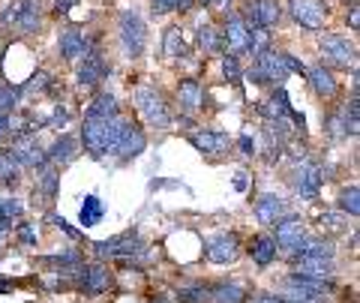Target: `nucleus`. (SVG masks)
Returning a JSON list of instances; mask_svg holds the SVG:
<instances>
[{"label": "nucleus", "mask_w": 360, "mask_h": 303, "mask_svg": "<svg viewBox=\"0 0 360 303\" xmlns=\"http://www.w3.org/2000/svg\"><path fill=\"white\" fill-rule=\"evenodd\" d=\"M123 127H127V117H87L84 127H82V144L90 156L103 160L115 150V144L120 138Z\"/></svg>", "instance_id": "1"}, {"label": "nucleus", "mask_w": 360, "mask_h": 303, "mask_svg": "<svg viewBox=\"0 0 360 303\" xmlns=\"http://www.w3.org/2000/svg\"><path fill=\"white\" fill-rule=\"evenodd\" d=\"M0 21L15 27L21 37H30V33H37L42 25V4L39 0H13V4L4 6Z\"/></svg>", "instance_id": "2"}, {"label": "nucleus", "mask_w": 360, "mask_h": 303, "mask_svg": "<svg viewBox=\"0 0 360 303\" xmlns=\"http://www.w3.org/2000/svg\"><path fill=\"white\" fill-rule=\"evenodd\" d=\"M132 99H135V108H139V115L144 117V123H148L150 129H165L168 123H172L168 105H165V99H162V94L156 91V87L141 84L139 91L132 94Z\"/></svg>", "instance_id": "3"}, {"label": "nucleus", "mask_w": 360, "mask_h": 303, "mask_svg": "<svg viewBox=\"0 0 360 303\" xmlns=\"http://www.w3.org/2000/svg\"><path fill=\"white\" fill-rule=\"evenodd\" d=\"M333 283H321V279H309V276H288L283 283V291H279V297L285 303H324Z\"/></svg>", "instance_id": "4"}, {"label": "nucleus", "mask_w": 360, "mask_h": 303, "mask_svg": "<svg viewBox=\"0 0 360 303\" xmlns=\"http://www.w3.org/2000/svg\"><path fill=\"white\" fill-rule=\"evenodd\" d=\"M144 42H148V30H144V21L135 9H123L120 13V46L127 58H139L144 51Z\"/></svg>", "instance_id": "5"}, {"label": "nucleus", "mask_w": 360, "mask_h": 303, "mask_svg": "<svg viewBox=\"0 0 360 303\" xmlns=\"http://www.w3.org/2000/svg\"><path fill=\"white\" fill-rule=\"evenodd\" d=\"M255 84H276L283 87V82L288 78V66H285V58L283 51H264L255 58V70L250 72Z\"/></svg>", "instance_id": "6"}, {"label": "nucleus", "mask_w": 360, "mask_h": 303, "mask_svg": "<svg viewBox=\"0 0 360 303\" xmlns=\"http://www.w3.org/2000/svg\"><path fill=\"white\" fill-rule=\"evenodd\" d=\"M321 58L324 66H340V70H348V66H357V49L348 42L340 33H328L321 37Z\"/></svg>", "instance_id": "7"}, {"label": "nucleus", "mask_w": 360, "mask_h": 303, "mask_svg": "<svg viewBox=\"0 0 360 303\" xmlns=\"http://www.w3.org/2000/svg\"><path fill=\"white\" fill-rule=\"evenodd\" d=\"M243 25L246 30L252 27H276L279 18H283V9H279V0H252V4H246L243 9Z\"/></svg>", "instance_id": "8"}, {"label": "nucleus", "mask_w": 360, "mask_h": 303, "mask_svg": "<svg viewBox=\"0 0 360 303\" xmlns=\"http://www.w3.org/2000/svg\"><path fill=\"white\" fill-rule=\"evenodd\" d=\"M291 18L307 30H321L328 21V4L324 0H291L288 4Z\"/></svg>", "instance_id": "9"}, {"label": "nucleus", "mask_w": 360, "mask_h": 303, "mask_svg": "<svg viewBox=\"0 0 360 303\" xmlns=\"http://www.w3.org/2000/svg\"><path fill=\"white\" fill-rule=\"evenodd\" d=\"M205 250L213 264H231L234 258L240 255V240H238V234H231V231H219V234H213V238H207Z\"/></svg>", "instance_id": "10"}, {"label": "nucleus", "mask_w": 360, "mask_h": 303, "mask_svg": "<svg viewBox=\"0 0 360 303\" xmlns=\"http://www.w3.org/2000/svg\"><path fill=\"white\" fill-rule=\"evenodd\" d=\"M324 183V168L319 162H300L295 168V193L300 198H319V189Z\"/></svg>", "instance_id": "11"}, {"label": "nucleus", "mask_w": 360, "mask_h": 303, "mask_svg": "<svg viewBox=\"0 0 360 303\" xmlns=\"http://www.w3.org/2000/svg\"><path fill=\"white\" fill-rule=\"evenodd\" d=\"M144 148H148V136H144V129H139L132 120H127V127H123V132H120V138H117V144H115V153L120 162H127V160H132V156H139V153H144Z\"/></svg>", "instance_id": "12"}, {"label": "nucleus", "mask_w": 360, "mask_h": 303, "mask_svg": "<svg viewBox=\"0 0 360 303\" xmlns=\"http://www.w3.org/2000/svg\"><path fill=\"white\" fill-rule=\"evenodd\" d=\"M94 250L99 258H111V255H141L144 252V243L139 234H117V238H111V240H99L94 243Z\"/></svg>", "instance_id": "13"}, {"label": "nucleus", "mask_w": 360, "mask_h": 303, "mask_svg": "<svg viewBox=\"0 0 360 303\" xmlns=\"http://www.w3.org/2000/svg\"><path fill=\"white\" fill-rule=\"evenodd\" d=\"M303 238H307V226H303L300 217H283V219H276V238H274V243L279 246V250H285L291 255V252H295V246Z\"/></svg>", "instance_id": "14"}, {"label": "nucleus", "mask_w": 360, "mask_h": 303, "mask_svg": "<svg viewBox=\"0 0 360 303\" xmlns=\"http://www.w3.org/2000/svg\"><path fill=\"white\" fill-rule=\"evenodd\" d=\"M9 156L15 160V165H27V168H42V165H45V150L39 148L37 136H21V138L13 144Z\"/></svg>", "instance_id": "15"}, {"label": "nucleus", "mask_w": 360, "mask_h": 303, "mask_svg": "<svg viewBox=\"0 0 360 303\" xmlns=\"http://www.w3.org/2000/svg\"><path fill=\"white\" fill-rule=\"evenodd\" d=\"M105 72H108V63L103 60V54H99V51H87L84 63L78 66L75 82H78V87H96L105 78Z\"/></svg>", "instance_id": "16"}, {"label": "nucleus", "mask_w": 360, "mask_h": 303, "mask_svg": "<svg viewBox=\"0 0 360 303\" xmlns=\"http://www.w3.org/2000/svg\"><path fill=\"white\" fill-rule=\"evenodd\" d=\"M189 141H193V148L201 150V153H207V156H219L231 148V138L225 136V132L219 129H201V132H193L189 136Z\"/></svg>", "instance_id": "17"}, {"label": "nucleus", "mask_w": 360, "mask_h": 303, "mask_svg": "<svg viewBox=\"0 0 360 303\" xmlns=\"http://www.w3.org/2000/svg\"><path fill=\"white\" fill-rule=\"evenodd\" d=\"M222 42H225V49H229V54H240V51H246V25H243L240 13H231L229 18H225Z\"/></svg>", "instance_id": "18"}, {"label": "nucleus", "mask_w": 360, "mask_h": 303, "mask_svg": "<svg viewBox=\"0 0 360 303\" xmlns=\"http://www.w3.org/2000/svg\"><path fill=\"white\" fill-rule=\"evenodd\" d=\"M177 103L186 115H195V111L205 108V91H201V84L195 78H186V82L177 84Z\"/></svg>", "instance_id": "19"}, {"label": "nucleus", "mask_w": 360, "mask_h": 303, "mask_svg": "<svg viewBox=\"0 0 360 303\" xmlns=\"http://www.w3.org/2000/svg\"><path fill=\"white\" fill-rule=\"evenodd\" d=\"M75 156H78V138L60 136L49 150H45V162L54 165V168H60V165H70Z\"/></svg>", "instance_id": "20"}, {"label": "nucleus", "mask_w": 360, "mask_h": 303, "mask_svg": "<svg viewBox=\"0 0 360 303\" xmlns=\"http://www.w3.org/2000/svg\"><path fill=\"white\" fill-rule=\"evenodd\" d=\"M87 51H90V39L84 37V33H78L75 27H70V30L60 33V54H63V58L70 60V63L82 60Z\"/></svg>", "instance_id": "21"}, {"label": "nucleus", "mask_w": 360, "mask_h": 303, "mask_svg": "<svg viewBox=\"0 0 360 303\" xmlns=\"http://www.w3.org/2000/svg\"><path fill=\"white\" fill-rule=\"evenodd\" d=\"M82 288L87 291V295H103V291H108L111 285V271L105 264H84V271H82Z\"/></svg>", "instance_id": "22"}, {"label": "nucleus", "mask_w": 360, "mask_h": 303, "mask_svg": "<svg viewBox=\"0 0 360 303\" xmlns=\"http://www.w3.org/2000/svg\"><path fill=\"white\" fill-rule=\"evenodd\" d=\"M255 217H258V222H264V226H274L276 219L285 217V198H279L274 193H264L255 201Z\"/></svg>", "instance_id": "23"}, {"label": "nucleus", "mask_w": 360, "mask_h": 303, "mask_svg": "<svg viewBox=\"0 0 360 303\" xmlns=\"http://www.w3.org/2000/svg\"><path fill=\"white\" fill-rule=\"evenodd\" d=\"M307 75H309V82H312V91L319 94L321 99H333L336 91H340V84H336L330 66L319 63V66H312V70H307Z\"/></svg>", "instance_id": "24"}, {"label": "nucleus", "mask_w": 360, "mask_h": 303, "mask_svg": "<svg viewBox=\"0 0 360 303\" xmlns=\"http://www.w3.org/2000/svg\"><path fill=\"white\" fill-rule=\"evenodd\" d=\"M297 276L321 279V283H333V262L330 258H297Z\"/></svg>", "instance_id": "25"}, {"label": "nucleus", "mask_w": 360, "mask_h": 303, "mask_svg": "<svg viewBox=\"0 0 360 303\" xmlns=\"http://www.w3.org/2000/svg\"><path fill=\"white\" fill-rule=\"evenodd\" d=\"M295 262L297 258H330L333 262V243L330 240H319V238H303L297 246H295Z\"/></svg>", "instance_id": "26"}, {"label": "nucleus", "mask_w": 360, "mask_h": 303, "mask_svg": "<svg viewBox=\"0 0 360 303\" xmlns=\"http://www.w3.org/2000/svg\"><path fill=\"white\" fill-rule=\"evenodd\" d=\"M288 111H291V105H288V96H285L283 87H276L274 96L262 103V115L270 117V120H285V117H288Z\"/></svg>", "instance_id": "27"}, {"label": "nucleus", "mask_w": 360, "mask_h": 303, "mask_svg": "<svg viewBox=\"0 0 360 303\" xmlns=\"http://www.w3.org/2000/svg\"><path fill=\"white\" fill-rule=\"evenodd\" d=\"M252 262L255 264H262V267H267L270 262L276 258V243H274V238L270 234H258V238L252 240Z\"/></svg>", "instance_id": "28"}, {"label": "nucleus", "mask_w": 360, "mask_h": 303, "mask_svg": "<svg viewBox=\"0 0 360 303\" xmlns=\"http://www.w3.org/2000/svg\"><path fill=\"white\" fill-rule=\"evenodd\" d=\"M78 217H82V226H84V228H94V226H99V222H103V217H105V205L99 201V195H87Z\"/></svg>", "instance_id": "29"}, {"label": "nucleus", "mask_w": 360, "mask_h": 303, "mask_svg": "<svg viewBox=\"0 0 360 303\" xmlns=\"http://www.w3.org/2000/svg\"><path fill=\"white\" fill-rule=\"evenodd\" d=\"M210 300H217V303H243L246 291L238 283H222L217 288H210Z\"/></svg>", "instance_id": "30"}, {"label": "nucleus", "mask_w": 360, "mask_h": 303, "mask_svg": "<svg viewBox=\"0 0 360 303\" xmlns=\"http://www.w3.org/2000/svg\"><path fill=\"white\" fill-rule=\"evenodd\" d=\"M87 117H117V99L111 94H99L87 105Z\"/></svg>", "instance_id": "31"}, {"label": "nucleus", "mask_w": 360, "mask_h": 303, "mask_svg": "<svg viewBox=\"0 0 360 303\" xmlns=\"http://www.w3.org/2000/svg\"><path fill=\"white\" fill-rule=\"evenodd\" d=\"M246 51H252V58L270 51V33H267V27H252V30H246Z\"/></svg>", "instance_id": "32"}, {"label": "nucleus", "mask_w": 360, "mask_h": 303, "mask_svg": "<svg viewBox=\"0 0 360 303\" xmlns=\"http://www.w3.org/2000/svg\"><path fill=\"white\" fill-rule=\"evenodd\" d=\"M340 207H342V213H348L352 219H357V213H360V189H357V183H352V186L342 189Z\"/></svg>", "instance_id": "33"}, {"label": "nucleus", "mask_w": 360, "mask_h": 303, "mask_svg": "<svg viewBox=\"0 0 360 303\" xmlns=\"http://www.w3.org/2000/svg\"><path fill=\"white\" fill-rule=\"evenodd\" d=\"M177 297H180V303H207V300H210V288L201 285V283L184 285V288L177 291Z\"/></svg>", "instance_id": "34"}, {"label": "nucleus", "mask_w": 360, "mask_h": 303, "mask_svg": "<svg viewBox=\"0 0 360 303\" xmlns=\"http://www.w3.org/2000/svg\"><path fill=\"white\" fill-rule=\"evenodd\" d=\"M165 58H180V54H186V46H184V37H180V27H168L165 33Z\"/></svg>", "instance_id": "35"}, {"label": "nucleus", "mask_w": 360, "mask_h": 303, "mask_svg": "<svg viewBox=\"0 0 360 303\" xmlns=\"http://www.w3.org/2000/svg\"><path fill=\"white\" fill-rule=\"evenodd\" d=\"M319 222H321V231H333V234L348 228V217H345L342 210L340 213H336V210H324Z\"/></svg>", "instance_id": "36"}, {"label": "nucleus", "mask_w": 360, "mask_h": 303, "mask_svg": "<svg viewBox=\"0 0 360 303\" xmlns=\"http://www.w3.org/2000/svg\"><path fill=\"white\" fill-rule=\"evenodd\" d=\"M198 46L205 49L207 54L219 51V33L213 30V25H198Z\"/></svg>", "instance_id": "37"}, {"label": "nucleus", "mask_w": 360, "mask_h": 303, "mask_svg": "<svg viewBox=\"0 0 360 303\" xmlns=\"http://www.w3.org/2000/svg\"><path fill=\"white\" fill-rule=\"evenodd\" d=\"M0 181L9 183V186L18 181V165H15L13 156H9V150H0Z\"/></svg>", "instance_id": "38"}, {"label": "nucleus", "mask_w": 360, "mask_h": 303, "mask_svg": "<svg viewBox=\"0 0 360 303\" xmlns=\"http://www.w3.org/2000/svg\"><path fill=\"white\" fill-rule=\"evenodd\" d=\"M39 189L49 198L58 193V168H54V165H42V172H39Z\"/></svg>", "instance_id": "39"}, {"label": "nucleus", "mask_w": 360, "mask_h": 303, "mask_svg": "<svg viewBox=\"0 0 360 303\" xmlns=\"http://www.w3.org/2000/svg\"><path fill=\"white\" fill-rule=\"evenodd\" d=\"M222 75L225 78H229V82L231 84H238L240 82V60H238V54H225V58H222Z\"/></svg>", "instance_id": "40"}, {"label": "nucleus", "mask_w": 360, "mask_h": 303, "mask_svg": "<svg viewBox=\"0 0 360 303\" xmlns=\"http://www.w3.org/2000/svg\"><path fill=\"white\" fill-rule=\"evenodd\" d=\"M15 99H18L15 87H9V84L0 87V115H4V111H9V108H15Z\"/></svg>", "instance_id": "41"}, {"label": "nucleus", "mask_w": 360, "mask_h": 303, "mask_svg": "<svg viewBox=\"0 0 360 303\" xmlns=\"http://www.w3.org/2000/svg\"><path fill=\"white\" fill-rule=\"evenodd\" d=\"M49 87V72H33L30 75V82H27V91H45Z\"/></svg>", "instance_id": "42"}, {"label": "nucleus", "mask_w": 360, "mask_h": 303, "mask_svg": "<svg viewBox=\"0 0 360 303\" xmlns=\"http://www.w3.org/2000/svg\"><path fill=\"white\" fill-rule=\"evenodd\" d=\"M9 132H13V117H9V111H4V115H0V141H4Z\"/></svg>", "instance_id": "43"}, {"label": "nucleus", "mask_w": 360, "mask_h": 303, "mask_svg": "<svg viewBox=\"0 0 360 303\" xmlns=\"http://www.w3.org/2000/svg\"><path fill=\"white\" fill-rule=\"evenodd\" d=\"M172 9H177V0H153V13H172Z\"/></svg>", "instance_id": "44"}, {"label": "nucleus", "mask_w": 360, "mask_h": 303, "mask_svg": "<svg viewBox=\"0 0 360 303\" xmlns=\"http://www.w3.org/2000/svg\"><path fill=\"white\" fill-rule=\"evenodd\" d=\"M285 58V66H288V72H300V75H307V66H303L297 58H291V54H283Z\"/></svg>", "instance_id": "45"}, {"label": "nucleus", "mask_w": 360, "mask_h": 303, "mask_svg": "<svg viewBox=\"0 0 360 303\" xmlns=\"http://www.w3.org/2000/svg\"><path fill=\"white\" fill-rule=\"evenodd\" d=\"M51 222H54V226H58L60 231H66V234H70V238H72V240L78 238V231H75V228H72V226H70V222H66L63 217H51Z\"/></svg>", "instance_id": "46"}, {"label": "nucleus", "mask_w": 360, "mask_h": 303, "mask_svg": "<svg viewBox=\"0 0 360 303\" xmlns=\"http://www.w3.org/2000/svg\"><path fill=\"white\" fill-rule=\"evenodd\" d=\"M240 148H243L246 156H252V153H255V141H252L250 132H243V136H240Z\"/></svg>", "instance_id": "47"}, {"label": "nucleus", "mask_w": 360, "mask_h": 303, "mask_svg": "<svg viewBox=\"0 0 360 303\" xmlns=\"http://www.w3.org/2000/svg\"><path fill=\"white\" fill-rule=\"evenodd\" d=\"M78 4V0H58V4H54V13L58 15H63V13H70V9Z\"/></svg>", "instance_id": "48"}, {"label": "nucleus", "mask_w": 360, "mask_h": 303, "mask_svg": "<svg viewBox=\"0 0 360 303\" xmlns=\"http://www.w3.org/2000/svg\"><path fill=\"white\" fill-rule=\"evenodd\" d=\"M348 25H352V30H360V9L352 6V13H348Z\"/></svg>", "instance_id": "49"}, {"label": "nucleus", "mask_w": 360, "mask_h": 303, "mask_svg": "<svg viewBox=\"0 0 360 303\" xmlns=\"http://www.w3.org/2000/svg\"><path fill=\"white\" fill-rule=\"evenodd\" d=\"M21 240H25L27 246H33V243H37V234H33L27 226H21Z\"/></svg>", "instance_id": "50"}, {"label": "nucleus", "mask_w": 360, "mask_h": 303, "mask_svg": "<svg viewBox=\"0 0 360 303\" xmlns=\"http://www.w3.org/2000/svg\"><path fill=\"white\" fill-rule=\"evenodd\" d=\"M229 4H231V0H210V9H217V13H225V9H229Z\"/></svg>", "instance_id": "51"}, {"label": "nucleus", "mask_w": 360, "mask_h": 303, "mask_svg": "<svg viewBox=\"0 0 360 303\" xmlns=\"http://www.w3.org/2000/svg\"><path fill=\"white\" fill-rule=\"evenodd\" d=\"M243 177H246V174H238V181H234V186H238V189H246V181H243Z\"/></svg>", "instance_id": "52"}, {"label": "nucleus", "mask_w": 360, "mask_h": 303, "mask_svg": "<svg viewBox=\"0 0 360 303\" xmlns=\"http://www.w3.org/2000/svg\"><path fill=\"white\" fill-rule=\"evenodd\" d=\"M6 291H13V285H9V283H4V279H0V295H6Z\"/></svg>", "instance_id": "53"}, {"label": "nucleus", "mask_w": 360, "mask_h": 303, "mask_svg": "<svg viewBox=\"0 0 360 303\" xmlns=\"http://www.w3.org/2000/svg\"><path fill=\"white\" fill-rule=\"evenodd\" d=\"M153 303H168V300H165V297H162V295H160V297H156V300H153Z\"/></svg>", "instance_id": "54"}, {"label": "nucleus", "mask_w": 360, "mask_h": 303, "mask_svg": "<svg viewBox=\"0 0 360 303\" xmlns=\"http://www.w3.org/2000/svg\"><path fill=\"white\" fill-rule=\"evenodd\" d=\"M201 4H210V0H201Z\"/></svg>", "instance_id": "55"}, {"label": "nucleus", "mask_w": 360, "mask_h": 303, "mask_svg": "<svg viewBox=\"0 0 360 303\" xmlns=\"http://www.w3.org/2000/svg\"><path fill=\"white\" fill-rule=\"evenodd\" d=\"M352 4H354V0H352Z\"/></svg>", "instance_id": "56"}]
</instances>
